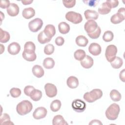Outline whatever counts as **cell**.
Instances as JSON below:
<instances>
[{
	"instance_id": "cell-1",
	"label": "cell",
	"mask_w": 125,
	"mask_h": 125,
	"mask_svg": "<svg viewBox=\"0 0 125 125\" xmlns=\"http://www.w3.org/2000/svg\"><path fill=\"white\" fill-rule=\"evenodd\" d=\"M32 108L33 105L30 101L23 100L17 104L16 110L19 115L23 116L30 112Z\"/></svg>"
},
{
	"instance_id": "cell-2",
	"label": "cell",
	"mask_w": 125,
	"mask_h": 125,
	"mask_svg": "<svg viewBox=\"0 0 125 125\" xmlns=\"http://www.w3.org/2000/svg\"><path fill=\"white\" fill-rule=\"evenodd\" d=\"M103 96V92L100 89H94L83 95L84 100L88 103H93L100 99Z\"/></svg>"
},
{
	"instance_id": "cell-3",
	"label": "cell",
	"mask_w": 125,
	"mask_h": 125,
	"mask_svg": "<svg viewBox=\"0 0 125 125\" xmlns=\"http://www.w3.org/2000/svg\"><path fill=\"white\" fill-rule=\"evenodd\" d=\"M120 111L119 105L116 104H112L109 105L105 111V116L110 120H115L117 119Z\"/></svg>"
},
{
	"instance_id": "cell-4",
	"label": "cell",
	"mask_w": 125,
	"mask_h": 125,
	"mask_svg": "<svg viewBox=\"0 0 125 125\" xmlns=\"http://www.w3.org/2000/svg\"><path fill=\"white\" fill-rule=\"evenodd\" d=\"M65 19L74 24H78L83 21V17L81 14L74 12L69 11L65 14Z\"/></svg>"
},
{
	"instance_id": "cell-5",
	"label": "cell",
	"mask_w": 125,
	"mask_h": 125,
	"mask_svg": "<svg viewBox=\"0 0 125 125\" xmlns=\"http://www.w3.org/2000/svg\"><path fill=\"white\" fill-rule=\"evenodd\" d=\"M125 9L124 7L120 8L117 13L112 15L110 18L111 22L115 24L120 23L125 19Z\"/></svg>"
},
{
	"instance_id": "cell-6",
	"label": "cell",
	"mask_w": 125,
	"mask_h": 125,
	"mask_svg": "<svg viewBox=\"0 0 125 125\" xmlns=\"http://www.w3.org/2000/svg\"><path fill=\"white\" fill-rule=\"evenodd\" d=\"M117 53V48L115 45L113 44L108 45L105 52V56L107 61L110 62H111L116 57Z\"/></svg>"
},
{
	"instance_id": "cell-7",
	"label": "cell",
	"mask_w": 125,
	"mask_h": 125,
	"mask_svg": "<svg viewBox=\"0 0 125 125\" xmlns=\"http://www.w3.org/2000/svg\"><path fill=\"white\" fill-rule=\"evenodd\" d=\"M42 20L40 18H36L29 22L28 27L31 32H37L42 28Z\"/></svg>"
},
{
	"instance_id": "cell-8",
	"label": "cell",
	"mask_w": 125,
	"mask_h": 125,
	"mask_svg": "<svg viewBox=\"0 0 125 125\" xmlns=\"http://www.w3.org/2000/svg\"><path fill=\"white\" fill-rule=\"evenodd\" d=\"M86 104L81 99L74 100L72 103V107L73 109L77 112H83L86 108Z\"/></svg>"
},
{
	"instance_id": "cell-9",
	"label": "cell",
	"mask_w": 125,
	"mask_h": 125,
	"mask_svg": "<svg viewBox=\"0 0 125 125\" xmlns=\"http://www.w3.org/2000/svg\"><path fill=\"white\" fill-rule=\"evenodd\" d=\"M45 94L48 97L53 98L56 96L57 94V89L56 86L50 83H47L44 85Z\"/></svg>"
},
{
	"instance_id": "cell-10",
	"label": "cell",
	"mask_w": 125,
	"mask_h": 125,
	"mask_svg": "<svg viewBox=\"0 0 125 125\" xmlns=\"http://www.w3.org/2000/svg\"><path fill=\"white\" fill-rule=\"evenodd\" d=\"M47 109L44 107L37 108L33 113V117L36 120H39L45 117L47 114Z\"/></svg>"
},
{
	"instance_id": "cell-11",
	"label": "cell",
	"mask_w": 125,
	"mask_h": 125,
	"mask_svg": "<svg viewBox=\"0 0 125 125\" xmlns=\"http://www.w3.org/2000/svg\"><path fill=\"white\" fill-rule=\"evenodd\" d=\"M98 26V24L95 21L89 20L85 23L84 28L86 32L89 34L94 32L97 29Z\"/></svg>"
},
{
	"instance_id": "cell-12",
	"label": "cell",
	"mask_w": 125,
	"mask_h": 125,
	"mask_svg": "<svg viewBox=\"0 0 125 125\" xmlns=\"http://www.w3.org/2000/svg\"><path fill=\"white\" fill-rule=\"evenodd\" d=\"M21 50L20 45L16 42H13L9 44L7 47V51L12 55L18 54Z\"/></svg>"
},
{
	"instance_id": "cell-13",
	"label": "cell",
	"mask_w": 125,
	"mask_h": 125,
	"mask_svg": "<svg viewBox=\"0 0 125 125\" xmlns=\"http://www.w3.org/2000/svg\"><path fill=\"white\" fill-rule=\"evenodd\" d=\"M88 51L93 56H98L100 54L102 48L100 44L97 43H91L88 47Z\"/></svg>"
},
{
	"instance_id": "cell-14",
	"label": "cell",
	"mask_w": 125,
	"mask_h": 125,
	"mask_svg": "<svg viewBox=\"0 0 125 125\" xmlns=\"http://www.w3.org/2000/svg\"><path fill=\"white\" fill-rule=\"evenodd\" d=\"M19 7L17 4L12 3L10 4L9 7L7 8L6 11L10 16L15 17L19 14Z\"/></svg>"
},
{
	"instance_id": "cell-15",
	"label": "cell",
	"mask_w": 125,
	"mask_h": 125,
	"mask_svg": "<svg viewBox=\"0 0 125 125\" xmlns=\"http://www.w3.org/2000/svg\"><path fill=\"white\" fill-rule=\"evenodd\" d=\"M84 15L86 20H96L99 17V14L95 10L87 9L84 12Z\"/></svg>"
},
{
	"instance_id": "cell-16",
	"label": "cell",
	"mask_w": 125,
	"mask_h": 125,
	"mask_svg": "<svg viewBox=\"0 0 125 125\" xmlns=\"http://www.w3.org/2000/svg\"><path fill=\"white\" fill-rule=\"evenodd\" d=\"M43 31L45 35L50 39H52L56 34L55 27L52 24L46 25Z\"/></svg>"
},
{
	"instance_id": "cell-17",
	"label": "cell",
	"mask_w": 125,
	"mask_h": 125,
	"mask_svg": "<svg viewBox=\"0 0 125 125\" xmlns=\"http://www.w3.org/2000/svg\"><path fill=\"white\" fill-rule=\"evenodd\" d=\"M80 63L83 67L88 69L93 66L94 62L92 57L88 55H86L84 58L81 61Z\"/></svg>"
},
{
	"instance_id": "cell-18",
	"label": "cell",
	"mask_w": 125,
	"mask_h": 125,
	"mask_svg": "<svg viewBox=\"0 0 125 125\" xmlns=\"http://www.w3.org/2000/svg\"><path fill=\"white\" fill-rule=\"evenodd\" d=\"M111 9L109 3L106 1L103 2L101 6L98 8V12L101 15H105L108 14Z\"/></svg>"
},
{
	"instance_id": "cell-19",
	"label": "cell",
	"mask_w": 125,
	"mask_h": 125,
	"mask_svg": "<svg viewBox=\"0 0 125 125\" xmlns=\"http://www.w3.org/2000/svg\"><path fill=\"white\" fill-rule=\"evenodd\" d=\"M66 83L67 86L72 89L76 88L79 85V80L77 78L74 76H70L68 78Z\"/></svg>"
},
{
	"instance_id": "cell-20",
	"label": "cell",
	"mask_w": 125,
	"mask_h": 125,
	"mask_svg": "<svg viewBox=\"0 0 125 125\" xmlns=\"http://www.w3.org/2000/svg\"><path fill=\"white\" fill-rule=\"evenodd\" d=\"M32 72L33 75L38 78L42 77L44 73L42 67L39 65H35L32 67Z\"/></svg>"
},
{
	"instance_id": "cell-21",
	"label": "cell",
	"mask_w": 125,
	"mask_h": 125,
	"mask_svg": "<svg viewBox=\"0 0 125 125\" xmlns=\"http://www.w3.org/2000/svg\"><path fill=\"white\" fill-rule=\"evenodd\" d=\"M35 15V11L32 7L24 8L22 12V15L26 19H29Z\"/></svg>"
},
{
	"instance_id": "cell-22",
	"label": "cell",
	"mask_w": 125,
	"mask_h": 125,
	"mask_svg": "<svg viewBox=\"0 0 125 125\" xmlns=\"http://www.w3.org/2000/svg\"><path fill=\"white\" fill-rule=\"evenodd\" d=\"M75 42L77 45L81 47H85L88 43V39L83 35H79L77 37Z\"/></svg>"
},
{
	"instance_id": "cell-23",
	"label": "cell",
	"mask_w": 125,
	"mask_h": 125,
	"mask_svg": "<svg viewBox=\"0 0 125 125\" xmlns=\"http://www.w3.org/2000/svg\"><path fill=\"white\" fill-rule=\"evenodd\" d=\"M53 125H66L68 123L64 120L63 117L61 115H57L52 120Z\"/></svg>"
},
{
	"instance_id": "cell-24",
	"label": "cell",
	"mask_w": 125,
	"mask_h": 125,
	"mask_svg": "<svg viewBox=\"0 0 125 125\" xmlns=\"http://www.w3.org/2000/svg\"><path fill=\"white\" fill-rule=\"evenodd\" d=\"M36 46L35 44L32 42H26L24 46V51L27 53H35Z\"/></svg>"
},
{
	"instance_id": "cell-25",
	"label": "cell",
	"mask_w": 125,
	"mask_h": 125,
	"mask_svg": "<svg viewBox=\"0 0 125 125\" xmlns=\"http://www.w3.org/2000/svg\"><path fill=\"white\" fill-rule=\"evenodd\" d=\"M29 97L34 101H38L42 97V92L41 90L35 88L31 92Z\"/></svg>"
},
{
	"instance_id": "cell-26",
	"label": "cell",
	"mask_w": 125,
	"mask_h": 125,
	"mask_svg": "<svg viewBox=\"0 0 125 125\" xmlns=\"http://www.w3.org/2000/svg\"><path fill=\"white\" fill-rule=\"evenodd\" d=\"M58 29L59 32L62 34H65L69 32L70 30V26L66 22L62 21L58 25Z\"/></svg>"
},
{
	"instance_id": "cell-27",
	"label": "cell",
	"mask_w": 125,
	"mask_h": 125,
	"mask_svg": "<svg viewBox=\"0 0 125 125\" xmlns=\"http://www.w3.org/2000/svg\"><path fill=\"white\" fill-rule=\"evenodd\" d=\"M42 64L46 69H52L55 65V61L52 58L48 57L44 59Z\"/></svg>"
},
{
	"instance_id": "cell-28",
	"label": "cell",
	"mask_w": 125,
	"mask_h": 125,
	"mask_svg": "<svg viewBox=\"0 0 125 125\" xmlns=\"http://www.w3.org/2000/svg\"><path fill=\"white\" fill-rule=\"evenodd\" d=\"M0 42L1 43H6L9 41L10 36L8 32L0 28Z\"/></svg>"
},
{
	"instance_id": "cell-29",
	"label": "cell",
	"mask_w": 125,
	"mask_h": 125,
	"mask_svg": "<svg viewBox=\"0 0 125 125\" xmlns=\"http://www.w3.org/2000/svg\"><path fill=\"white\" fill-rule=\"evenodd\" d=\"M110 64L113 68L115 69H119L122 66L123 61L121 58L116 57L111 62H110Z\"/></svg>"
},
{
	"instance_id": "cell-30",
	"label": "cell",
	"mask_w": 125,
	"mask_h": 125,
	"mask_svg": "<svg viewBox=\"0 0 125 125\" xmlns=\"http://www.w3.org/2000/svg\"><path fill=\"white\" fill-rule=\"evenodd\" d=\"M110 97L114 102H118L121 100L122 96L118 90L113 89L110 92Z\"/></svg>"
},
{
	"instance_id": "cell-31",
	"label": "cell",
	"mask_w": 125,
	"mask_h": 125,
	"mask_svg": "<svg viewBox=\"0 0 125 125\" xmlns=\"http://www.w3.org/2000/svg\"><path fill=\"white\" fill-rule=\"evenodd\" d=\"M51 39L48 38L44 33L43 31L41 32L38 36V41L41 44H45L49 42Z\"/></svg>"
},
{
	"instance_id": "cell-32",
	"label": "cell",
	"mask_w": 125,
	"mask_h": 125,
	"mask_svg": "<svg viewBox=\"0 0 125 125\" xmlns=\"http://www.w3.org/2000/svg\"><path fill=\"white\" fill-rule=\"evenodd\" d=\"M0 124L1 125H13L14 124L10 121V117L7 113H3L1 115L0 118Z\"/></svg>"
},
{
	"instance_id": "cell-33",
	"label": "cell",
	"mask_w": 125,
	"mask_h": 125,
	"mask_svg": "<svg viewBox=\"0 0 125 125\" xmlns=\"http://www.w3.org/2000/svg\"><path fill=\"white\" fill-rule=\"evenodd\" d=\"M61 102L59 100H55L52 102L50 104V109L53 112L59 111L61 107Z\"/></svg>"
},
{
	"instance_id": "cell-34",
	"label": "cell",
	"mask_w": 125,
	"mask_h": 125,
	"mask_svg": "<svg viewBox=\"0 0 125 125\" xmlns=\"http://www.w3.org/2000/svg\"><path fill=\"white\" fill-rule=\"evenodd\" d=\"M86 56L85 51L82 49H78L74 53V58L78 61L83 60Z\"/></svg>"
},
{
	"instance_id": "cell-35",
	"label": "cell",
	"mask_w": 125,
	"mask_h": 125,
	"mask_svg": "<svg viewBox=\"0 0 125 125\" xmlns=\"http://www.w3.org/2000/svg\"><path fill=\"white\" fill-rule=\"evenodd\" d=\"M22 57L24 60L28 62L34 61L37 58V56L35 53H27L25 51H23L22 54Z\"/></svg>"
},
{
	"instance_id": "cell-36",
	"label": "cell",
	"mask_w": 125,
	"mask_h": 125,
	"mask_svg": "<svg viewBox=\"0 0 125 125\" xmlns=\"http://www.w3.org/2000/svg\"><path fill=\"white\" fill-rule=\"evenodd\" d=\"M114 38V34L111 31H105L103 36V39L105 42H109L112 41Z\"/></svg>"
},
{
	"instance_id": "cell-37",
	"label": "cell",
	"mask_w": 125,
	"mask_h": 125,
	"mask_svg": "<svg viewBox=\"0 0 125 125\" xmlns=\"http://www.w3.org/2000/svg\"><path fill=\"white\" fill-rule=\"evenodd\" d=\"M54 46L52 44H47L46 45L44 48V52L47 55H51L54 51Z\"/></svg>"
},
{
	"instance_id": "cell-38",
	"label": "cell",
	"mask_w": 125,
	"mask_h": 125,
	"mask_svg": "<svg viewBox=\"0 0 125 125\" xmlns=\"http://www.w3.org/2000/svg\"><path fill=\"white\" fill-rule=\"evenodd\" d=\"M21 90L20 88L13 87L10 90V95L13 98H18L19 97L21 94Z\"/></svg>"
},
{
	"instance_id": "cell-39",
	"label": "cell",
	"mask_w": 125,
	"mask_h": 125,
	"mask_svg": "<svg viewBox=\"0 0 125 125\" xmlns=\"http://www.w3.org/2000/svg\"><path fill=\"white\" fill-rule=\"evenodd\" d=\"M101 33V28L98 26L97 29L94 32H93L91 33L87 34V35L90 38H91L92 39H98L100 37Z\"/></svg>"
},
{
	"instance_id": "cell-40",
	"label": "cell",
	"mask_w": 125,
	"mask_h": 125,
	"mask_svg": "<svg viewBox=\"0 0 125 125\" xmlns=\"http://www.w3.org/2000/svg\"><path fill=\"white\" fill-rule=\"evenodd\" d=\"M64 6L67 8H71L74 7L76 4V0H62Z\"/></svg>"
},
{
	"instance_id": "cell-41",
	"label": "cell",
	"mask_w": 125,
	"mask_h": 125,
	"mask_svg": "<svg viewBox=\"0 0 125 125\" xmlns=\"http://www.w3.org/2000/svg\"><path fill=\"white\" fill-rule=\"evenodd\" d=\"M99 0H83V2H84L85 4L86 5L92 6V7H95L96 6L97 3L99 2Z\"/></svg>"
},
{
	"instance_id": "cell-42",
	"label": "cell",
	"mask_w": 125,
	"mask_h": 125,
	"mask_svg": "<svg viewBox=\"0 0 125 125\" xmlns=\"http://www.w3.org/2000/svg\"><path fill=\"white\" fill-rule=\"evenodd\" d=\"M35 88L33 86H31V85L26 86L24 88V93L26 96H30V94L31 92Z\"/></svg>"
},
{
	"instance_id": "cell-43",
	"label": "cell",
	"mask_w": 125,
	"mask_h": 125,
	"mask_svg": "<svg viewBox=\"0 0 125 125\" xmlns=\"http://www.w3.org/2000/svg\"><path fill=\"white\" fill-rule=\"evenodd\" d=\"M10 4L11 3H10L9 0H1L0 6L2 9H5V8H8L9 7Z\"/></svg>"
},
{
	"instance_id": "cell-44",
	"label": "cell",
	"mask_w": 125,
	"mask_h": 125,
	"mask_svg": "<svg viewBox=\"0 0 125 125\" xmlns=\"http://www.w3.org/2000/svg\"><path fill=\"white\" fill-rule=\"evenodd\" d=\"M55 43L58 46H62L64 42V40L63 38L61 36H59L56 38L55 41Z\"/></svg>"
},
{
	"instance_id": "cell-45",
	"label": "cell",
	"mask_w": 125,
	"mask_h": 125,
	"mask_svg": "<svg viewBox=\"0 0 125 125\" xmlns=\"http://www.w3.org/2000/svg\"><path fill=\"white\" fill-rule=\"evenodd\" d=\"M109 4L110 6H111V8H114L118 6L119 4L118 0H106Z\"/></svg>"
},
{
	"instance_id": "cell-46",
	"label": "cell",
	"mask_w": 125,
	"mask_h": 125,
	"mask_svg": "<svg viewBox=\"0 0 125 125\" xmlns=\"http://www.w3.org/2000/svg\"><path fill=\"white\" fill-rule=\"evenodd\" d=\"M125 69H123L120 73L119 74V77H120V79L123 82H125Z\"/></svg>"
},
{
	"instance_id": "cell-47",
	"label": "cell",
	"mask_w": 125,
	"mask_h": 125,
	"mask_svg": "<svg viewBox=\"0 0 125 125\" xmlns=\"http://www.w3.org/2000/svg\"><path fill=\"white\" fill-rule=\"evenodd\" d=\"M89 125H103V124L100 120L95 119V120H92L89 123Z\"/></svg>"
},
{
	"instance_id": "cell-48",
	"label": "cell",
	"mask_w": 125,
	"mask_h": 125,
	"mask_svg": "<svg viewBox=\"0 0 125 125\" xmlns=\"http://www.w3.org/2000/svg\"><path fill=\"white\" fill-rule=\"evenodd\" d=\"M21 1L23 5H28L31 4L33 1L32 0H21Z\"/></svg>"
}]
</instances>
